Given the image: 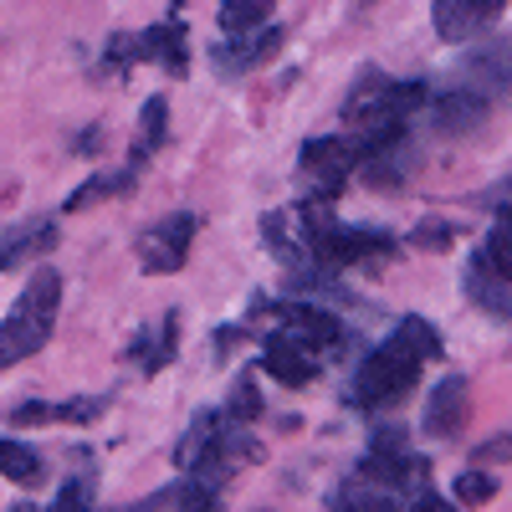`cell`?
I'll return each mask as SVG.
<instances>
[{
    "label": "cell",
    "instance_id": "obj_29",
    "mask_svg": "<svg viewBox=\"0 0 512 512\" xmlns=\"http://www.w3.org/2000/svg\"><path fill=\"white\" fill-rule=\"evenodd\" d=\"M256 512H272V507H256Z\"/></svg>",
    "mask_w": 512,
    "mask_h": 512
},
{
    "label": "cell",
    "instance_id": "obj_13",
    "mask_svg": "<svg viewBox=\"0 0 512 512\" xmlns=\"http://www.w3.org/2000/svg\"><path fill=\"white\" fill-rule=\"evenodd\" d=\"M216 492H221V487L190 477V482H175V487H159L154 497L123 507V512H210V507H216Z\"/></svg>",
    "mask_w": 512,
    "mask_h": 512
},
{
    "label": "cell",
    "instance_id": "obj_11",
    "mask_svg": "<svg viewBox=\"0 0 512 512\" xmlns=\"http://www.w3.org/2000/svg\"><path fill=\"white\" fill-rule=\"evenodd\" d=\"M262 369L277 379V384H287V390H303V384H313V374H318V354H308L297 338H287V333H272L267 338V354H262Z\"/></svg>",
    "mask_w": 512,
    "mask_h": 512
},
{
    "label": "cell",
    "instance_id": "obj_4",
    "mask_svg": "<svg viewBox=\"0 0 512 512\" xmlns=\"http://www.w3.org/2000/svg\"><path fill=\"white\" fill-rule=\"evenodd\" d=\"M420 472H425V466L410 456L400 425H379L374 441H369V456L359 461V477L374 482V487H384V492H405V482L420 477Z\"/></svg>",
    "mask_w": 512,
    "mask_h": 512
},
{
    "label": "cell",
    "instance_id": "obj_5",
    "mask_svg": "<svg viewBox=\"0 0 512 512\" xmlns=\"http://www.w3.org/2000/svg\"><path fill=\"white\" fill-rule=\"evenodd\" d=\"M272 323H277V333L297 338L308 354L344 349V323H338L328 308H318V303H277L272 308Z\"/></svg>",
    "mask_w": 512,
    "mask_h": 512
},
{
    "label": "cell",
    "instance_id": "obj_22",
    "mask_svg": "<svg viewBox=\"0 0 512 512\" xmlns=\"http://www.w3.org/2000/svg\"><path fill=\"white\" fill-rule=\"evenodd\" d=\"M400 338H405V344L420 354V359H441L446 354V344H441V333L431 328V323H425L420 313H410V318H400V328H395Z\"/></svg>",
    "mask_w": 512,
    "mask_h": 512
},
{
    "label": "cell",
    "instance_id": "obj_3",
    "mask_svg": "<svg viewBox=\"0 0 512 512\" xmlns=\"http://www.w3.org/2000/svg\"><path fill=\"white\" fill-rule=\"evenodd\" d=\"M195 231H200V221L190 216V210H175V216H164L159 226H149V231L139 236V262H144V272H154V277L180 272V267L190 262Z\"/></svg>",
    "mask_w": 512,
    "mask_h": 512
},
{
    "label": "cell",
    "instance_id": "obj_2",
    "mask_svg": "<svg viewBox=\"0 0 512 512\" xmlns=\"http://www.w3.org/2000/svg\"><path fill=\"white\" fill-rule=\"evenodd\" d=\"M420 354L405 344L400 333H390L384 344L354 369V405L364 410H384V405H395L415 390V379H420Z\"/></svg>",
    "mask_w": 512,
    "mask_h": 512
},
{
    "label": "cell",
    "instance_id": "obj_19",
    "mask_svg": "<svg viewBox=\"0 0 512 512\" xmlns=\"http://www.w3.org/2000/svg\"><path fill=\"white\" fill-rule=\"evenodd\" d=\"M180 313H164V323H159V344H154V333L139 344V364H144V374H159L169 359H175V344H180Z\"/></svg>",
    "mask_w": 512,
    "mask_h": 512
},
{
    "label": "cell",
    "instance_id": "obj_10",
    "mask_svg": "<svg viewBox=\"0 0 512 512\" xmlns=\"http://www.w3.org/2000/svg\"><path fill=\"white\" fill-rule=\"evenodd\" d=\"M277 52H282V26H277V31H272V26H256V31H246V36L221 41V47L210 52V62H216L221 77H241V72H251V67L272 62Z\"/></svg>",
    "mask_w": 512,
    "mask_h": 512
},
{
    "label": "cell",
    "instance_id": "obj_16",
    "mask_svg": "<svg viewBox=\"0 0 512 512\" xmlns=\"http://www.w3.org/2000/svg\"><path fill=\"white\" fill-rule=\"evenodd\" d=\"M328 512H400V502L384 492V487L364 482V477H349L344 487L328 497Z\"/></svg>",
    "mask_w": 512,
    "mask_h": 512
},
{
    "label": "cell",
    "instance_id": "obj_27",
    "mask_svg": "<svg viewBox=\"0 0 512 512\" xmlns=\"http://www.w3.org/2000/svg\"><path fill=\"white\" fill-rule=\"evenodd\" d=\"M410 512H461L456 502H446L441 492H420L415 502H410Z\"/></svg>",
    "mask_w": 512,
    "mask_h": 512
},
{
    "label": "cell",
    "instance_id": "obj_8",
    "mask_svg": "<svg viewBox=\"0 0 512 512\" xmlns=\"http://www.w3.org/2000/svg\"><path fill=\"white\" fill-rule=\"evenodd\" d=\"M451 88H466L477 98H502L512 88V41H482V47L456 67V82Z\"/></svg>",
    "mask_w": 512,
    "mask_h": 512
},
{
    "label": "cell",
    "instance_id": "obj_18",
    "mask_svg": "<svg viewBox=\"0 0 512 512\" xmlns=\"http://www.w3.org/2000/svg\"><path fill=\"white\" fill-rule=\"evenodd\" d=\"M164 123H169V103L164 98H149L144 113H139V144H134V154H128V169H139L149 159V149L164 144Z\"/></svg>",
    "mask_w": 512,
    "mask_h": 512
},
{
    "label": "cell",
    "instance_id": "obj_1",
    "mask_svg": "<svg viewBox=\"0 0 512 512\" xmlns=\"http://www.w3.org/2000/svg\"><path fill=\"white\" fill-rule=\"evenodd\" d=\"M57 308H62V272H52V267L31 272V282L21 287L6 323H0V369L41 354V344L57 328Z\"/></svg>",
    "mask_w": 512,
    "mask_h": 512
},
{
    "label": "cell",
    "instance_id": "obj_9",
    "mask_svg": "<svg viewBox=\"0 0 512 512\" xmlns=\"http://www.w3.org/2000/svg\"><path fill=\"white\" fill-rule=\"evenodd\" d=\"M472 420V384H466L461 374H446L436 390H431V400H425V436L431 441H451V436H461V425Z\"/></svg>",
    "mask_w": 512,
    "mask_h": 512
},
{
    "label": "cell",
    "instance_id": "obj_17",
    "mask_svg": "<svg viewBox=\"0 0 512 512\" xmlns=\"http://www.w3.org/2000/svg\"><path fill=\"white\" fill-rule=\"evenodd\" d=\"M134 52L149 57V62H164L169 72H180V67H185V31H180L175 21L154 26V31H144V36L134 41Z\"/></svg>",
    "mask_w": 512,
    "mask_h": 512
},
{
    "label": "cell",
    "instance_id": "obj_7",
    "mask_svg": "<svg viewBox=\"0 0 512 512\" xmlns=\"http://www.w3.org/2000/svg\"><path fill=\"white\" fill-rule=\"evenodd\" d=\"M354 169H359V154H354L349 134H323V139L303 144V175L318 180V200H333Z\"/></svg>",
    "mask_w": 512,
    "mask_h": 512
},
{
    "label": "cell",
    "instance_id": "obj_14",
    "mask_svg": "<svg viewBox=\"0 0 512 512\" xmlns=\"http://www.w3.org/2000/svg\"><path fill=\"white\" fill-rule=\"evenodd\" d=\"M52 246H57V221H31V226L6 236V246H0V272H11V267L26 262V256L52 251Z\"/></svg>",
    "mask_w": 512,
    "mask_h": 512
},
{
    "label": "cell",
    "instance_id": "obj_15",
    "mask_svg": "<svg viewBox=\"0 0 512 512\" xmlns=\"http://www.w3.org/2000/svg\"><path fill=\"white\" fill-rule=\"evenodd\" d=\"M466 297H472L477 308L497 313V318H512V282H502V277L487 272L482 262L466 267Z\"/></svg>",
    "mask_w": 512,
    "mask_h": 512
},
{
    "label": "cell",
    "instance_id": "obj_25",
    "mask_svg": "<svg viewBox=\"0 0 512 512\" xmlns=\"http://www.w3.org/2000/svg\"><path fill=\"white\" fill-rule=\"evenodd\" d=\"M451 241H456V226H446V221H420L410 231V246H420V251H446Z\"/></svg>",
    "mask_w": 512,
    "mask_h": 512
},
{
    "label": "cell",
    "instance_id": "obj_20",
    "mask_svg": "<svg viewBox=\"0 0 512 512\" xmlns=\"http://www.w3.org/2000/svg\"><path fill=\"white\" fill-rule=\"evenodd\" d=\"M272 16V0H221V31L226 36H246Z\"/></svg>",
    "mask_w": 512,
    "mask_h": 512
},
{
    "label": "cell",
    "instance_id": "obj_28",
    "mask_svg": "<svg viewBox=\"0 0 512 512\" xmlns=\"http://www.w3.org/2000/svg\"><path fill=\"white\" fill-rule=\"evenodd\" d=\"M11 512H31V507H26V502H16V507H11Z\"/></svg>",
    "mask_w": 512,
    "mask_h": 512
},
{
    "label": "cell",
    "instance_id": "obj_12",
    "mask_svg": "<svg viewBox=\"0 0 512 512\" xmlns=\"http://www.w3.org/2000/svg\"><path fill=\"white\" fill-rule=\"evenodd\" d=\"M487 98H477V93H466V88H446L436 103H431V118H436V134H446V139H461V134H472V128H482L487 123Z\"/></svg>",
    "mask_w": 512,
    "mask_h": 512
},
{
    "label": "cell",
    "instance_id": "obj_26",
    "mask_svg": "<svg viewBox=\"0 0 512 512\" xmlns=\"http://www.w3.org/2000/svg\"><path fill=\"white\" fill-rule=\"evenodd\" d=\"M477 461H487V466H502V461H512V436H492L487 446H477Z\"/></svg>",
    "mask_w": 512,
    "mask_h": 512
},
{
    "label": "cell",
    "instance_id": "obj_23",
    "mask_svg": "<svg viewBox=\"0 0 512 512\" xmlns=\"http://www.w3.org/2000/svg\"><path fill=\"white\" fill-rule=\"evenodd\" d=\"M451 492H456L461 507H487V502L497 497V477L482 472V466H472V472H461V477L451 482Z\"/></svg>",
    "mask_w": 512,
    "mask_h": 512
},
{
    "label": "cell",
    "instance_id": "obj_24",
    "mask_svg": "<svg viewBox=\"0 0 512 512\" xmlns=\"http://www.w3.org/2000/svg\"><path fill=\"white\" fill-rule=\"evenodd\" d=\"M262 415V395H256V374L251 369H241L236 374V390H231V420H256Z\"/></svg>",
    "mask_w": 512,
    "mask_h": 512
},
{
    "label": "cell",
    "instance_id": "obj_6",
    "mask_svg": "<svg viewBox=\"0 0 512 512\" xmlns=\"http://www.w3.org/2000/svg\"><path fill=\"white\" fill-rule=\"evenodd\" d=\"M507 11V0H431V26L441 41L451 47H466V41L487 36Z\"/></svg>",
    "mask_w": 512,
    "mask_h": 512
},
{
    "label": "cell",
    "instance_id": "obj_21",
    "mask_svg": "<svg viewBox=\"0 0 512 512\" xmlns=\"http://www.w3.org/2000/svg\"><path fill=\"white\" fill-rule=\"evenodd\" d=\"M0 477H11V482H41V456L21 441H0Z\"/></svg>",
    "mask_w": 512,
    "mask_h": 512
}]
</instances>
